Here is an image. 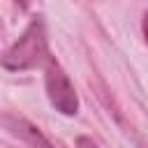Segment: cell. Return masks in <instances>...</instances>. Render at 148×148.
Returning <instances> with one entry per match:
<instances>
[{"mask_svg": "<svg viewBox=\"0 0 148 148\" xmlns=\"http://www.w3.org/2000/svg\"><path fill=\"white\" fill-rule=\"evenodd\" d=\"M49 58L51 56H49L44 23H42V18H32L30 25L25 28V32L18 37V42H14L0 56V65L12 72H23V69H32L42 62H49Z\"/></svg>", "mask_w": 148, "mask_h": 148, "instance_id": "1", "label": "cell"}, {"mask_svg": "<svg viewBox=\"0 0 148 148\" xmlns=\"http://www.w3.org/2000/svg\"><path fill=\"white\" fill-rule=\"evenodd\" d=\"M46 92H49L51 104H53L60 113H65V116L76 113L79 99H76L74 86H72L69 76L65 74V69H62L53 58H49V62H46Z\"/></svg>", "mask_w": 148, "mask_h": 148, "instance_id": "2", "label": "cell"}, {"mask_svg": "<svg viewBox=\"0 0 148 148\" xmlns=\"http://www.w3.org/2000/svg\"><path fill=\"white\" fill-rule=\"evenodd\" d=\"M5 123H7V127L12 130V132H16L25 143H30L32 148H56L32 123H28V120H23V118H5Z\"/></svg>", "mask_w": 148, "mask_h": 148, "instance_id": "3", "label": "cell"}, {"mask_svg": "<svg viewBox=\"0 0 148 148\" xmlns=\"http://www.w3.org/2000/svg\"><path fill=\"white\" fill-rule=\"evenodd\" d=\"M143 35H146V42H148V14L143 16Z\"/></svg>", "mask_w": 148, "mask_h": 148, "instance_id": "4", "label": "cell"}, {"mask_svg": "<svg viewBox=\"0 0 148 148\" xmlns=\"http://www.w3.org/2000/svg\"><path fill=\"white\" fill-rule=\"evenodd\" d=\"M14 2H18L21 7H25V5H28V0H14Z\"/></svg>", "mask_w": 148, "mask_h": 148, "instance_id": "5", "label": "cell"}]
</instances>
